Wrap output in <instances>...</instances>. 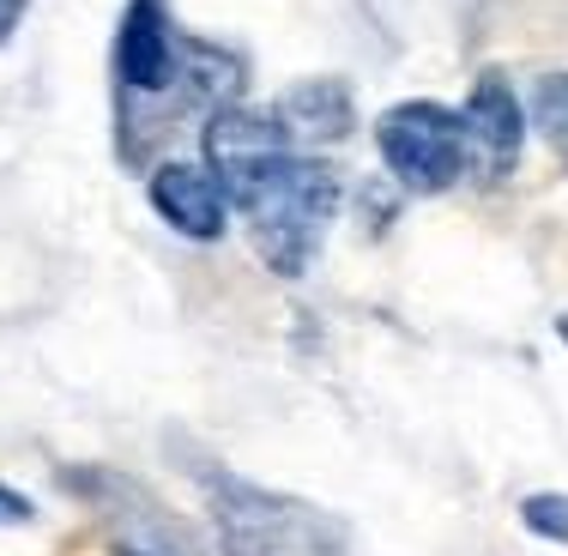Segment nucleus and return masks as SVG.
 <instances>
[{"label": "nucleus", "instance_id": "ddd939ff", "mask_svg": "<svg viewBox=\"0 0 568 556\" xmlns=\"http://www.w3.org/2000/svg\"><path fill=\"white\" fill-rule=\"evenodd\" d=\"M121 556H158V550H133V545H121Z\"/></svg>", "mask_w": 568, "mask_h": 556}, {"label": "nucleus", "instance_id": "0eeeda50", "mask_svg": "<svg viewBox=\"0 0 568 556\" xmlns=\"http://www.w3.org/2000/svg\"><path fill=\"white\" fill-rule=\"evenodd\" d=\"M273 115L284 121V133H291L296 145H333V140H345L351 121H357L351 91L339 79H303V85H291Z\"/></svg>", "mask_w": 568, "mask_h": 556}, {"label": "nucleus", "instance_id": "f257e3e1", "mask_svg": "<svg viewBox=\"0 0 568 556\" xmlns=\"http://www.w3.org/2000/svg\"><path fill=\"white\" fill-rule=\"evenodd\" d=\"M333 212H339V175L321 164V158H291L242 219H248V236H254V249H261V261L273 266V273L296 279L315 261Z\"/></svg>", "mask_w": 568, "mask_h": 556}, {"label": "nucleus", "instance_id": "423d86ee", "mask_svg": "<svg viewBox=\"0 0 568 556\" xmlns=\"http://www.w3.org/2000/svg\"><path fill=\"white\" fill-rule=\"evenodd\" d=\"M459 121H466V145L484 152V164L514 170V158H520V145H526V103L514 98V85L503 73H484L478 85L466 91Z\"/></svg>", "mask_w": 568, "mask_h": 556}, {"label": "nucleus", "instance_id": "6e6552de", "mask_svg": "<svg viewBox=\"0 0 568 556\" xmlns=\"http://www.w3.org/2000/svg\"><path fill=\"white\" fill-rule=\"evenodd\" d=\"M175 85H187L194 98H230L242 85V61H230L224 49H206V43H187L182 49V73Z\"/></svg>", "mask_w": 568, "mask_h": 556}, {"label": "nucleus", "instance_id": "7ed1b4c3", "mask_svg": "<svg viewBox=\"0 0 568 556\" xmlns=\"http://www.w3.org/2000/svg\"><path fill=\"white\" fill-rule=\"evenodd\" d=\"M200 152H206V170H212V182L224 188V200L236 212H248L254 200L266 194V182L296 158V140L284 133L278 115L224 103V110L206 121V133H200Z\"/></svg>", "mask_w": 568, "mask_h": 556}, {"label": "nucleus", "instance_id": "f03ea898", "mask_svg": "<svg viewBox=\"0 0 568 556\" xmlns=\"http://www.w3.org/2000/svg\"><path fill=\"white\" fill-rule=\"evenodd\" d=\"M375 145H382V164L405 194H448L471 158L459 110H442L429 98L394 103V110L375 121Z\"/></svg>", "mask_w": 568, "mask_h": 556}, {"label": "nucleus", "instance_id": "f8f14e48", "mask_svg": "<svg viewBox=\"0 0 568 556\" xmlns=\"http://www.w3.org/2000/svg\"><path fill=\"white\" fill-rule=\"evenodd\" d=\"M12 24H19V0H0V37H7Z\"/></svg>", "mask_w": 568, "mask_h": 556}, {"label": "nucleus", "instance_id": "20e7f679", "mask_svg": "<svg viewBox=\"0 0 568 556\" xmlns=\"http://www.w3.org/2000/svg\"><path fill=\"white\" fill-rule=\"evenodd\" d=\"M145 194H152L158 219L187 242H219L224 224H230V200H224V188L212 182L206 164H182V158H175V164H158L152 182H145Z\"/></svg>", "mask_w": 568, "mask_h": 556}, {"label": "nucleus", "instance_id": "9d476101", "mask_svg": "<svg viewBox=\"0 0 568 556\" xmlns=\"http://www.w3.org/2000/svg\"><path fill=\"white\" fill-rule=\"evenodd\" d=\"M520 520H526V533L550 538V545H568V496H562V491L526 496V502H520Z\"/></svg>", "mask_w": 568, "mask_h": 556}, {"label": "nucleus", "instance_id": "9b49d317", "mask_svg": "<svg viewBox=\"0 0 568 556\" xmlns=\"http://www.w3.org/2000/svg\"><path fill=\"white\" fill-rule=\"evenodd\" d=\"M31 496H19L12 484H0V526H31Z\"/></svg>", "mask_w": 568, "mask_h": 556}, {"label": "nucleus", "instance_id": "39448f33", "mask_svg": "<svg viewBox=\"0 0 568 556\" xmlns=\"http://www.w3.org/2000/svg\"><path fill=\"white\" fill-rule=\"evenodd\" d=\"M115 67L133 91H170L182 73V43L170 37V19L158 0H133L115 37Z\"/></svg>", "mask_w": 568, "mask_h": 556}, {"label": "nucleus", "instance_id": "1a4fd4ad", "mask_svg": "<svg viewBox=\"0 0 568 556\" xmlns=\"http://www.w3.org/2000/svg\"><path fill=\"white\" fill-rule=\"evenodd\" d=\"M526 115H532V128L545 133L550 145H562V152H568V73H545V79H538Z\"/></svg>", "mask_w": 568, "mask_h": 556}, {"label": "nucleus", "instance_id": "4468645a", "mask_svg": "<svg viewBox=\"0 0 568 556\" xmlns=\"http://www.w3.org/2000/svg\"><path fill=\"white\" fill-rule=\"evenodd\" d=\"M562 345H568V321H562Z\"/></svg>", "mask_w": 568, "mask_h": 556}]
</instances>
